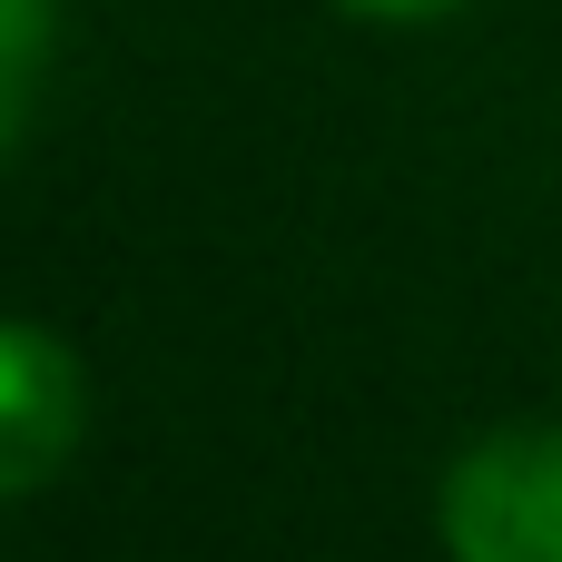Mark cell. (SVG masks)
Segmentation results:
<instances>
[{"instance_id": "3", "label": "cell", "mask_w": 562, "mask_h": 562, "mask_svg": "<svg viewBox=\"0 0 562 562\" xmlns=\"http://www.w3.org/2000/svg\"><path fill=\"white\" fill-rule=\"evenodd\" d=\"M49 40H59V10L49 0H0V148L30 119V89L49 69Z\"/></svg>"}, {"instance_id": "2", "label": "cell", "mask_w": 562, "mask_h": 562, "mask_svg": "<svg viewBox=\"0 0 562 562\" xmlns=\"http://www.w3.org/2000/svg\"><path fill=\"white\" fill-rule=\"evenodd\" d=\"M79 445V366L49 326L0 316V504L40 494Z\"/></svg>"}, {"instance_id": "1", "label": "cell", "mask_w": 562, "mask_h": 562, "mask_svg": "<svg viewBox=\"0 0 562 562\" xmlns=\"http://www.w3.org/2000/svg\"><path fill=\"white\" fill-rule=\"evenodd\" d=\"M454 562H562V425H514L454 454L435 494Z\"/></svg>"}, {"instance_id": "4", "label": "cell", "mask_w": 562, "mask_h": 562, "mask_svg": "<svg viewBox=\"0 0 562 562\" xmlns=\"http://www.w3.org/2000/svg\"><path fill=\"white\" fill-rule=\"evenodd\" d=\"M336 10H356V20H445L464 0H336Z\"/></svg>"}]
</instances>
